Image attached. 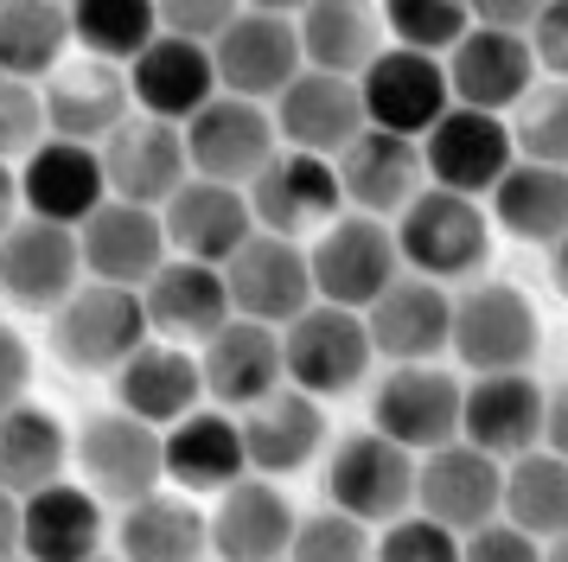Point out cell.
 <instances>
[{"label":"cell","mask_w":568,"mask_h":562,"mask_svg":"<svg viewBox=\"0 0 568 562\" xmlns=\"http://www.w3.org/2000/svg\"><path fill=\"white\" fill-rule=\"evenodd\" d=\"M154 339L141 288H115V281H83L71 301L52 313V352L83 378H115L141 345Z\"/></svg>","instance_id":"cell-1"},{"label":"cell","mask_w":568,"mask_h":562,"mask_svg":"<svg viewBox=\"0 0 568 562\" xmlns=\"http://www.w3.org/2000/svg\"><path fill=\"white\" fill-rule=\"evenodd\" d=\"M403 262L428 281H473L491 262V211L466 192L428 185L422 199L396 218Z\"/></svg>","instance_id":"cell-2"},{"label":"cell","mask_w":568,"mask_h":562,"mask_svg":"<svg viewBox=\"0 0 568 562\" xmlns=\"http://www.w3.org/2000/svg\"><path fill=\"white\" fill-rule=\"evenodd\" d=\"M415 485H422V454L389 441L384 429L345 434L326 460V499L338 511H352L358 524H396L415 511Z\"/></svg>","instance_id":"cell-3"},{"label":"cell","mask_w":568,"mask_h":562,"mask_svg":"<svg viewBox=\"0 0 568 562\" xmlns=\"http://www.w3.org/2000/svg\"><path fill=\"white\" fill-rule=\"evenodd\" d=\"M537 307L511 281H473L466 294H454V358L473 378L491 371H530L537 358Z\"/></svg>","instance_id":"cell-4"},{"label":"cell","mask_w":568,"mask_h":562,"mask_svg":"<svg viewBox=\"0 0 568 562\" xmlns=\"http://www.w3.org/2000/svg\"><path fill=\"white\" fill-rule=\"evenodd\" d=\"M403 269L409 262H403L396 224H384V218L345 211L338 224H326L313 237V281H320V301H333V307L364 313Z\"/></svg>","instance_id":"cell-5"},{"label":"cell","mask_w":568,"mask_h":562,"mask_svg":"<svg viewBox=\"0 0 568 562\" xmlns=\"http://www.w3.org/2000/svg\"><path fill=\"white\" fill-rule=\"evenodd\" d=\"M466 422V383L440 364H389L384 383L371 390V429L403 441L415 454H435L447 441H460Z\"/></svg>","instance_id":"cell-6"},{"label":"cell","mask_w":568,"mask_h":562,"mask_svg":"<svg viewBox=\"0 0 568 562\" xmlns=\"http://www.w3.org/2000/svg\"><path fill=\"white\" fill-rule=\"evenodd\" d=\"M224 281H231L236 313H243V320H262V327H294V320L320 301L313 250L301 237H275V230H256V237L224 262Z\"/></svg>","instance_id":"cell-7"},{"label":"cell","mask_w":568,"mask_h":562,"mask_svg":"<svg viewBox=\"0 0 568 562\" xmlns=\"http://www.w3.org/2000/svg\"><path fill=\"white\" fill-rule=\"evenodd\" d=\"M90 275L83 269V237L71 224H45V218H13L7 243H0V294L20 313H58Z\"/></svg>","instance_id":"cell-8"},{"label":"cell","mask_w":568,"mask_h":562,"mask_svg":"<svg viewBox=\"0 0 568 562\" xmlns=\"http://www.w3.org/2000/svg\"><path fill=\"white\" fill-rule=\"evenodd\" d=\"M282 148L287 141H282L275 109L268 102H250V97H231V90L185 122V153H192V173L199 179L250 185Z\"/></svg>","instance_id":"cell-9"},{"label":"cell","mask_w":568,"mask_h":562,"mask_svg":"<svg viewBox=\"0 0 568 562\" xmlns=\"http://www.w3.org/2000/svg\"><path fill=\"white\" fill-rule=\"evenodd\" d=\"M78 466L109 505H134L166 480V429L141 422L129 409H103L78 429Z\"/></svg>","instance_id":"cell-10"},{"label":"cell","mask_w":568,"mask_h":562,"mask_svg":"<svg viewBox=\"0 0 568 562\" xmlns=\"http://www.w3.org/2000/svg\"><path fill=\"white\" fill-rule=\"evenodd\" d=\"M282 345H287V383L313 390L320 403L345 397L352 383H364L371 352H377L371 345V320L333 301H313L294 327H282Z\"/></svg>","instance_id":"cell-11"},{"label":"cell","mask_w":568,"mask_h":562,"mask_svg":"<svg viewBox=\"0 0 568 562\" xmlns=\"http://www.w3.org/2000/svg\"><path fill=\"white\" fill-rule=\"evenodd\" d=\"M243 192H250L256 224L275 237H307V230L345 218V179H338V160H326V153L282 148Z\"/></svg>","instance_id":"cell-12"},{"label":"cell","mask_w":568,"mask_h":562,"mask_svg":"<svg viewBox=\"0 0 568 562\" xmlns=\"http://www.w3.org/2000/svg\"><path fill=\"white\" fill-rule=\"evenodd\" d=\"M422 160H428V185H447V192H466V199H491L498 179L517 167L511 122L491 116V109H466V102H454V109L428 128Z\"/></svg>","instance_id":"cell-13"},{"label":"cell","mask_w":568,"mask_h":562,"mask_svg":"<svg viewBox=\"0 0 568 562\" xmlns=\"http://www.w3.org/2000/svg\"><path fill=\"white\" fill-rule=\"evenodd\" d=\"M358 90H364V116H371V128L409 134V141H428V128L454 109L447 58L415 51V46H389L384 58L358 77Z\"/></svg>","instance_id":"cell-14"},{"label":"cell","mask_w":568,"mask_h":562,"mask_svg":"<svg viewBox=\"0 0 568 562\" xmlns=\"http://www.w3.org/2000/svg\"><path fill=\"white\" fill-rule=\"evenodd\" d=\"M415 505L428 511L447 531H486L505 518V460H491L473 441H447L435 454H422V485H415Z\"/></svg>","instance_id":"cell-15"},{"label":"cell","mask_w":568,"mask_h":562,"mask_svg":"<svg viewBox=\"0 0 568 562\" xmlns=\"http://www.w3.org/2000/svg\"><path fill=\"white\" fill-rule=\"evenodd\" d=\"M217 77L231 97H250V102H268L282 97L294 77L307 71V46H301V20H282V13H256L243 7L236 26L217 39Z\"/></svg>","instance_id":"cell-16"},{"label":"cell","mask_w":568,"mask_h":562,"mask_svg":"<svg viewBox=\"0 0 568 562\" xmlns=\"http://www.w3.org/2000/svg\"><path fill=\"white\" fill-rule=\"evenodd\" d=\"M109 199L115 192H109L103 148H90V141H58L52 134L32 160H20V204H27V218L83 230Z\"/></svg>","instance_id":"cell-17"},{"label":"cell","mask_w":568,"mask_h":562,"mask_svg":"<svg viewBox=\"0 0 568 562\" xmlns=\"http://www.w3.org/2000/svg\"><path fill=\"white\" fill-rule=\"evenodd\" d=\"M129 83H134V109L141 116H160V122H180V128L224 97L217 51L205 39H185V32H160L154 46L129 64Z\"/></svg>","instance_id":"cell-18"},{"label":"cell","mask_w":568,"mask_h":562,"mask_svg":"<svg viewBox=\"0 0 568 562\" xmlns=\"http://www.w3.org/2000/svg\"><path fill=\"white\" fill-rule=\"evenodd\" d=\"M364 320H371V345L389 364H435L440 352H454V294L440 281L415 275V269L389 281L384 294L364 307Z\"/></svg>","instance_id":"cell-19"},{"label":"cell","mask_w":568,"mask_h":562,"mask_svg":"<svg viewBox=\"0 0 568 562\" xmlns=\"http://www.w3.org/2000/svg\"><path fill=\"white\" fill-rule=\"evenodd\" d=\"M447 77H454V102L466 109H491V116H511L517 102L537 90V51L530 32H505V26H473L460 46L447 51Z\"/></svg>","instance_id":"cell-20"},{"label":"cell","mask_w":568,"mask_h":562,"mask_svg":"<svg viewBox=\"0 0 568 562\" xmlns=\"http://www.w3.org/2000/svg\"><path fill=\"white\" fill-rule=\"evenodd\" d=\"M103 167H109V192H115V199L166 211V199L192 179L185 128L160 122V116H129V122L103 141Z\"/></svg>","instance_id":"cell-21"},{"label":"cell","mask_w":568,"mask_h":562,"mask_svg":"<svg viewBox=\"0 0 568 562\" xmlns=\"http://www.w3.org/2000/svg\"><path fill=\"white\" fill-rule=\"evenodd\" d=\"M542 422H549V390L530 371H491V378L466 383V422L460 441L486 448L491 460H524L542 448Z\"/></svg>","instance_id":"cell-22"},{"label":"cell","mask_w":568,"mask_h":562,"mask_svg":"<svg viewBox=\"0 0 568 562\" xmlns=\"http://www.w3.org/2000/svg\"><path fill=\"white\" fill-rule=\"evenodd\" d=\"M338 179H345V204L352 211L389 224L428 192V160H422V141H409V134L364 128L358 141L338 153Z\"/></svg>","instance_id":"cell-23"},{"label":"cell","mask_w":568,"mask_h":562,"mask_svg":"<svg viewBox=\"0 0 568 562\" xmlns=\"http://www.w3.org/2000/svg\"><path fill=\"white\" fill-rule=\"evenodd\" d=\"M78 237H83V269H90V281L148 288V281L173 262V255H166L173 250V237H166V211H154V204L109 199Z\"/></svg>","instance_id":"cell-24"},{"label":"cell","mask_w":568,"mask_h":562,"mask_svg":"<svg viewBox=\"0 0 568 562\" xmlns=\"http://www.w3.org/2000/svg\"><path fill=\"white\" fill-rule=\"evenodd\" d=\"M275 122H282L287 148L338 160V153L371 128V116H364L358 77H333V71H313V64H307V71L275 97Z\"/></svg>","instance_id":"cell-25"},{"label":"cell","mask_w":568,"mask_h":562,"mask_svg":"<svg viewBox=\"0 0 568 562\" xmlns=\"http://www.w3.org/2000/svg\"><path fill=\"white\" fill-rule=\"evenodd\" d=\"M256 211H250V192L243 185H224V179H185L180 192L166 199V237H173V255H192V262H211L224 269L250 237H256Z\"/></svg>","instance_id":"cell-26"},{"label":"cell","mask_w":568,"mask_h":562,"mask_svg":"<svg viewBox=\"0 0 568 562\" xmlns=\"http://www.w3.org/2000/svg\"><path fill=\"white\" fill-rule=\"evenodd\" d=\"M103 492L97 485H39L20 499V556L32 562H97L103 556Z\"/></svg>","instance_id":"cell-27"},{"label":"cell","mask_w":568,"mask_h":562,"mask_svg":"<svg viewBox=\"0 0 568 562\" xmlns=\"http://www.w3.org/2000/svg\"><path fill=\"white\" fill-rule=\"evenodd\" d=\"M45 102H52V134L58 141H90L103 148L115 128L134 116V83L129 64L109 58H71L45 77Z\"/></svg>","instance_id":"cell-28"},{"label":"cell","mask_w":568,"mask_h":562,"mask_svg":"<svg viewBox=\"0 0 568 562\" xmlns=\"http://www.w3.org/2000/svg\"><path fill=\"white\" fill-rule=\"evenodd\" d=\"M148 320H154V339H173V345H205L236 320V301H231V281L224 269L211 262H192V255H173L148 288Z\"/></svg>","instance_id":"cell-29"},{"label":"cell","mask_w":568,"mask_h":562,"mask_svg":"<svg viewBox=\"0 0 568 562\" xmlns=\"http://www.w3.org/2000/svg\"><path fill=\"white\" fill-rule=\"evenodd\" d=\"M294 531H301V518L282 485H268V473H250L231 492H217V511H211L217 562H287Z\"/></svg>","instance_id":"cell-30"},{"label":"cell","mask_w":568,"mask_h":562,"mask_svg":"<svg viewBox=\"0 0 568 562\" xmlns=\"http://www.w3.org/2000/svg\"><path fill=\"white\" fill-rule=\"evenodd\" d=\"M205 358V383L217 409H256L262 397H275L287 383V345H282V327H262V320H243L236 313L231 327L199 345Z\"/></svg>","instance_id":"cell-31"},{"label":"cell","mask_w":568,"mask_h":562,"mask_svg":"<svg viewBox=\"0 0 568 562\" xmlns=\"http://www.w3.org/2000/svg\"><path fill=\"white\" fill-rule=\"evenodd\" d=\"M250 441H243V415L231 409H192L185 422L166 429V480L180 492H231L236 480H250Z\"/></svg>","instance_id":"cell-32"},{"label":"cell","mask_w":568,"mask_h":562,"mask_svg":"<svg viewBox=\"0 0 568 562\" xmlns=\"http://www.w3.org/2000/svg\"><path fill=\"white\" fill-rule=\"evenodd\" d=\"M205 358L173 345V339H148L141 352L115 371V409H129L141 422H154V429H173L185 422L199 397H205Z\"/></svg>","instance_id":"cell-33"},{"label":"cell","mask_w":568,"mask_h":562,"mask_svg":"<svg viewBox=\"0 0 568 562\" xmlns=\"http://www.w3.org/2000/svg\"><path fill=\"white\" fill-rule=\"evenodd\" d=\"M326 409L313 390L301 383H282L275 397H262L256 409H243V441H250V466L282 480V473H301L313 466V454L326 448Z\"/></svg>","instance_id":"cell-34"},{"label":"cell","mask_w":568,"mask_h":562,"mask_svg":"<svg viewBox=\"0 0 568 562\" xmlns=\"http://www.w3.org/2000/svg\"><path fill=\"white\" fill-rule=\"evenodd\" d=\"M211 511H199L192 492H148L115 518V556L129 562H205Z\"/></svg>","instance_id":"cell-35"},{"label":"cell","mask_w":568,"mask_h":562,"mask_svg":"<svg viewBox=\"0 0 568 562\" xmlns=\"http://www.w3.org/2000/svg\"><path fill=\"white\" fill-rule=\"evenodd\" d=\"M301 46L313 71L364 77L396 39H389L384 0H313L301 13Z\"/></svg>","instance_id":"cell-36"},{"label":"cell","mask_w":568,"mask_h":562,"mask_svg":"<svg viewBox=\"0 0 568 562\" xmlns=\"http://www.w3.org/2000/svg\"><path fill=\"white\" fill-rule=\"evenodd\" d=\"M491 224L511 230L517 243H542L556 250L568 237V167H542V160H517L491 192Z\"/></svg>","instance_id":"cell-37"},{"label":"cell","mask_w":568,"mask_h":562,"mask_svg":"<svg viewBox=\"0 0 568 562\" xmlns=\"http://www.w3.org/2000/svg\"><path fill=\"white\" fill-rule=\"evenodd\" d=\"M78 46V26L64 0H7L0 7V71L45 83L58 64H71L64 51Z\"/></svg>","instance_id":"cell-38"},{"label":"cell","mask_w":568,"mask_h":562,"mask_svg":"<svg viewBox=\"0 0 568 562\" xmlns=\"http://www.w3.org/2000/svg\"><path fill=\"white\" fill-rule=\"evenodd\" d=\"M64 454H71V441H64V422H58L52 409H39V403L7 409V422H0V473H7L13 499L52 485L64 473Z\"/></svg>","instance_id":"cell-39"},{"label":"cell","mask_w":568,"mask_h":562,"mask_svg":"<svg viewBox=\"0 0 568 562\" xmlns=\"http://www.w3.org/2000/svg\"><path fill=\"white\" fill-rule=\"evenodd\" d=\"M505 518L530 536H568V460L556 448H530L505 466Z\"/></svg>","instance_id":"cell-40"},{"label":"cell","mask_w":568,"mask_h":562,"mask_svg":"<svg viewBox=\"0 0 568 562\" xmlns=\"http://www.w3.org/2000/svg\"><path fill=\"white\" fill-rule=\"evenodd\" d=\"M71 26L83 58H109V64H134L166 32L160 0H71Z\"/></svg>","instance_id":"cell-41"},{"label":"cell","mask_w":568,"mask_h":562,"mask_svg":"<svg viewBox=\"0 0 568 562\" xmlns=\"http://www.w3.org/2000/svg\"><path fill=\"white\" fill-rule=\"evenodd\" d=\"M505 122H511L517 160L568 167V83H562V77H537V90L517 102Z\"/></svg>","instance_id":"cell-42"},{"label":"cell","mask_w":568,"mask_h":562,"mask_svg":"<svg viewBox=\"0 0 568 562\" xmlns=\"http://www.w3.org/2000/svg\"><path fill=\"white\" fill-rule=\"evenodd\" d=\"M384 20H389V39L396 46L447 58L473 32V7L466 0H384Z\"/></svg>","instance_id":"cell-43"},{"label":"cell","mask_w":568,"mask_h":562,"mask_svg":"<svg viewBox=\"0 0 568 562\" xmlns=\"http://www.w3.org/2000/svg\"><path fill=\"white\" fill-rule=\"evenodd\" d=\"M287 562H377V543H371V524H358L352 511H313L294 531V550Z\"/></svg>","instance_id":"cell-44"},{"label":"cell","mask_w":568,"mask_h":562,"mask_svg":"<svg viewBox=\"0 0 568 562\" xmlns=\"http://www.w3.org/2000/svg\"><path fill=\"white\" fill-rule=\"evenodd\" d=\"M45 141H52V102H45V83L7 77V90H0V148H7V160H32Z\"/></svg>","instance_id":"cell-45"},{"label":"cell","mask_w":568,"mask_h":562,"mask_svg":"<svg viewBox=\"0 0 568 562\" xmlns=\"http://www.w3.org/2000/svg\"><path fill=\"white\" fill-rule=\"evenodd\" d=\"M377 562H466V536L447 531V524H435L428 511H409V518L384 524Z\"/></svg>","instance_id":"cell-46"},{"label":"cell","mask_w":568,"mask_h":562,"mask_svg":"<svg viewBox=\"0 0 568 562\" xmlns=\"http://www.w3.org/2000/svg\"><path fill=\"white\" fill-rule=\"evenodd\" d=\"M236 13H243V0H160V26L185 32V39H205V46H217L231 32Z\"/></svg>","instance_id":"cell-47"},{"label":"cell","mask_w":568,"mask_h":562,"mask_svg":"<svg viewBox=\"0 0 568 562\" xmlns=\"http://www.w3.org/2000/svg\"><path fill=\"white\" fill-rule=\"evenodd\" d=\"M466 562H542V536L517 531L511 518H498V524L466 536Z\"/></svg>","instance_id":"cell-48"},{"label":"cell","mask_w":568,"mask_h":562,"mask_svg":"<svg viewBox=\"0 0 568 562\" xmlns=\"http://www.w3.org/2000/svg\"><path fill=\"white\" fill-rule=\"evenodd\" d=\"M530 51H537L542 77H562L568 83V0H549L542 20L530 26Z\"/></svg>","instance_id":"cell-49"},{"label":"cell","mask_w":568,"mask_h":562,"mask_svg":"<svg viewBox=\"0 0 568 562\" xmlns=\"http://www.w3.org/2000/svg\"><path fill=\"white\" fill-rule=\"evenodd\" d=\"M473 7V26H505V32H530L542 20L549 0H466Z\"/></svg>","instance_id":"cell-50"},{"label":"cell","mask_w":568,"mask_h":562,"mask_svg":"<svg viewBox=\"0 0 568 562\" xmlns=\"http://www.w3.org/2000/svg\"><path fill=\"white\" fill-rule=\"evenodd\" d=\"M0 378H7V409L27 403V383H32V345L20 339V332L7 327V339H0Z\"/></svg>","instance_id":"cell-51"},{"label":"cell","mask_w":568,"mask_h":562,"mask_svg":"<svg viewBox=\"0 0 568 562\" xmlns=\"http://www.w3.org/2000/svg\"><path fill=\"white\" fill-rule=\"evenodd\" d=\"M542 448H556L568 460V383L549 390V422H542Z\"/></svg>","instance_id":"cell-52"},{"label":"cell","mask_w":568,"mask_h":562,"mask_svg":"<svg viewBox=\"0 0 568 562\" xmlns=\"http://www.w3.org/2000/svg\"><path fill=\"white\" fill-rule=\"evenodd\" d=\"M243 7H256V13H282V20H301L313 0H243Z\"/></svg>","instance_id":"cell-53"},{"label":"cell","mask_w":568,"mask_h":562,"mask_svg":"<svg viewBox=\"0 0 568 562\" xmlns=\"http://www.w3.org/2000/svg\"><path fill=\"white\" fill-rule=\"evenodd\" d=\"M549 275H556V288H562V301H568V237L549 250Z\"/></svg>","instance_id":"cell-54"},{"label":"cell","mask_w":568,"mask_h":562,"mask_svg":"<svg viewBox=\"0 0 568 562\" xmlns=\"http://www.w3.org/2000/svg\"><path fill=\"white\" fill-rule=\"evenodd\" d=\"M542 562H568V536H556V543L542 550Z\"/></svg>","instance_id":"cell-55"},{"label":"cell","mask_w":568,"mask_h":562,"mask_svg":"<svg viewBox=\"0 0 568 562\" xmlns=\"http://www.w3.org/2000/svg\"><path fill=\"white\" fill-rule=\"evenodd\" d=\"M97 562H129V556H97Z\"/></svg>","instance_id":"cell-56"},{"label":"cell","mask_w":568,"mask_h":562,"mask_svg":"<svg viewBox=\"0 0 568 562\" xmlns=\"http://www.w3.org/2000/svg\"><path fill=\"white\" fill-rule=\"evenodd\" d=\"M7 562H32V556H7Z\"/></svg>","instance_id":"cell-57"},{"label":"cell","mask_w":568,"mask_h":562,"mask_svg":"<svg viewBox=\"0 0 568 562\" xmlns=\"http://www.w3.org/2000/svg\"><path fill=\"white\" fill-rule=\"evenodd\" d=\"M64 7H71V0H64Z\"/></svg>","instance_id":"cell-58"}]
</instances>
